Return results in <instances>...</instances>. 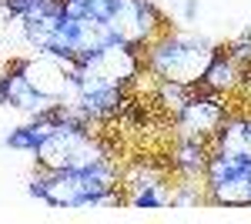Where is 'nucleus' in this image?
I'll return each mask as SVG.
<instances>
[{"label":"nucleus","instance_id":"obj_1","mask_svg":"<svg viewBox=\"0 0 251 224\" xmlns=\"http://www.w3.org/2000/svg\"><path fill=\"white\" fill-rule=\"evenodd\" d=\"M214 54H218V47L208 37L168 27L154 44L144 47V71L154 80H171V84H181V87H198L204 71L211 67Z\"/></svg>","mask_w":251,"mask_h":224},{"label":"nucleus","instance_id":"obj_2","mask_svg":"<svg viewBox=\"0 0 251 224\" xmlns=\"http://www.w3.org/2000/svg\"><path fill=\"white\" fill-rule=\"evenodd\" d=\"M121 187V168L117 161H104V164H94V168L84 171H47L40 168L34 177H30V198L44 201L47 207H71V211H87L94 204V198H100L104 191H114Z\"/></svg>","mask_w":251,"mask_h":224},{"label":"nucleus","instance_id":"obj_3","mask_svg":"<svg viewBox=\"0 0 251 224\" xmlns=\"http://www.w3.org/2000/svg\"><path fill=\"white\" fill-rule=\"evenodd\" d=\"M34 161H37V168H47V171H64V168L84 171V168L111 161V148L87 124H74V121L64 117L57 127L37 144Z\"/></svg>","mask_w":251,"mask_h":224},{"label":"nucleus","instance_id":"obj_4","mask_svg":"<svg viewBox=\"0 0 251 224\" xmlns=\"http://www.w3.org/2000/svg\"><path fill=\"white\" fill-rule=\"evenodd\" d=\"M144 74V50H137L124 40H111L97 54L80 60L77 67V84L80 94L100 91V87H134V80Z\"/></svg>","mask_w":251,"mask_h":224},{"label":"nucleus","instance_id":"obj_5","mask_svg":"<svg viewBox=\"0 0 251 224\" xmlns=\"http://www.w3.org/2000/svg\"><path fill=\"white\" fill-rule=\"evenodd\" d=\"M231 111H234L231 97L194 87L191 97L184 100V107L174 114V121H171L174 137H204V141H211Z\"/></svg>","mask_w":251,"mask_h":224},{"label":"nucleus","instance_id":"obj_6","mask_svg":"<svg viewBox=\"0 0 251 224\" xmlns=\"http://www.w3.org/2000/svg\"><path fill=\"white\" fill-rule=\"evenodd\" d=\"M60 100H50V97H40L24 77L20 71L10 64L3 74H0V107H10V111H20L27 117H37V114L54 111Z\"/></svg>","mask_w":251,"mask_h":224},{"label":"nucleus","instance_id":"obj_7","mask_svg":"<svg viewBox=\"0 0 251 224\" xmlns=\"http://www.w3.org/2000/svg\"><path fill=\"white\" fill-rule=\"evenodd\" d=\"M168 157H171V171L177 177L204 181V168H208V157H211V141H204V137H174Z\"/></svg>","mask_w":251,"mask_h":224},{"label":"nucleus","instance_id":"obj_8","mask_svg":"<svg viewBox=\"0 0 251 224\" xmlns=\"http://www.w3.org/2000/svg\"><path fill=\"white\" fill-rule=\"evenodd\" d=\"M241 77H245V67L234 60L225 47L214 54L211 67L204 71V77H201V84L198 87H204V91L211 94H225V97H234V91H238V84H241Z\"/></svg>","mask_w":251,"mask_h":224},{"label":"nucleus","instance_id":"obj_9","mask_svg":"<svg viewBox=\"0 0 251 224\" xmlns=\"http://www.w3.org/2000/svg\"><path fill=\"white\" fill-rule=\"evenodd\" d=\"M208 201L211 204H225V207H251V181L248 174H234V177H225L221 184L208 187Z\"/></svg>","mask_w":251,"mask_h":224},{"label":"nucleus","instance_id":"obj_10","mask_svg":"<svg viewBox=\"0 0 251 224\" xmlns=\"http://www.w3.org/2000/svg\"><path fill=\"white\" fill-rule=\"evenodd\" d=\"M245 127H248V114L234 107V111L228 114V121H225V124L218 127V134L211 137V148L245 157Z\"/></svg>","mask_w":251,"mask_h":224},{"label":"nucleus","instance_id":"obj_11","mask_svg":"<svg viewBox=\"0 0 251 224\" xmlns=\"http://www.w3.org/2000/svg\"><path fill=\"white\" fill-rule=\"evenodd\" d=\"M3 144H7L10 150H17V154H24V157H30V161H34L40 137H37V131L30 127V121H27V124H20V127H10V134L3 137Z\"/></svg>","mask_w":251,"mask_h":224},{"label":"nucleus","instance_id":"obj_12","mask_svg":"<svg viewBox=\"0 0 251 224\" xmlns=\"http://www.w3.org/2000/svg\"><path fill=\"white\" fill-rule=\"evenodd\" d=\"M234 97H238V100L245 104L241 111H245V114H251V67L245 71V77H241V84H238V91H234Z\"/></svg>","mask_w":251,"mask_h":224},{"label":"nucleus","instance_id":"obj_13","mask_svg":"<svg viewBox=\"0 0 251 224\" xmlns=\"http://www.w3.org/2000/svg\"><path fill=\"white\" fill-rule=\"evenodd\" d=\"M245 157L251 161V114H248V127H245Z\"/></svg>","mask_w":251,"mask_h":224},{"label":"nucleus","instance_id":"obj_14","mask_svg":"<svg viewBox=\"0 0 251 224\" xmlns=\"http://www.w3.org/2000/svg\"><path fill=\"white\" fill-rule=\"evenodd\" d=\"M245 174H248V181H251V161H245Z\"/></svg>","mask_w":251,"mask_h":224}]
</instances>
